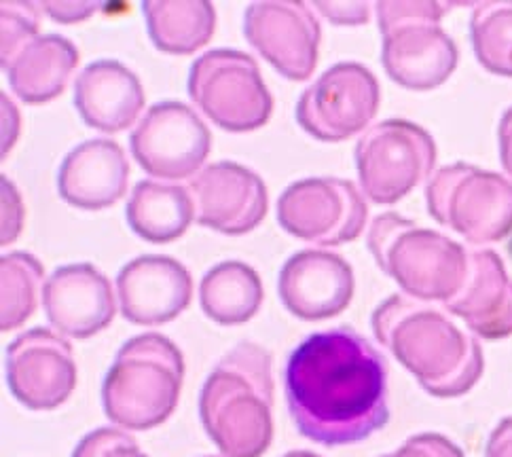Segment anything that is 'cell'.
<instances>
[{"mask_svg": "<svg viewBox=\"0 0 512 457\" xmlns=\"http://www.w3.org/2000/svg\"><path fill=\"white\" fill-rule=\"evenodd\" d=\"M299 434L324 447L367 441L390 422L388 362L350 326L309 335L284 371Z\"/></svg>", "mask_w": 512, "mask_h": 457, "instance_id": "cell-1", "label": "cell"}, {"mask_svg": "<svg viewBox=\"0 0 512 457\" xmlns=\"http://www.w3.org/2000/svg\"><path fill=\"white\" fill-rule=\"evenodd\" d=\"M375 339L392 352L428 394H468L485 371L483 347L451 318L447 307L392 295L371 316Z\"/></svg>", "mask_w": 512, "mask_h": 457, "instance_id": "cell-2", "label": "cell"}, {"mask_svg": "<svg viewBox=\"0 0 512 457\" xmlns=\"http://www.w3.org/2000/svg\"><path fill=\"white\" fill-rule=\"evenodd\" d=\"M199 419L225 457H261L273 441V356L240 341L208 375Z\"/></svg>", "mask_w": 512, "mask_h": 457, "instance_id": "cell-3", "label": "cell"}, {"mask_svg": "<svg viewBox=\"0 0 512 457\" xmlns=\"http://www.w3.org/2000/svg\"><path fill=\"white\" fill-rule=\"evenodd\" d=\"M185 381L178 345L159 333H144L121 345L102 383V407L113 424L144 432L176 411Z\"/></svg>", "mask_w": 512, "mask_h": 457, "instance_id": "cell-4", "label": "cell"}, {"mask_svg": "<svg viewBox=\"0 0 512 457\" xmlns=\"http://www.w3.org/2000/svg\"><path fill=\"white\" fill-rule=\"evenodd\" d=\"M377 267L390 276L407 297L447 303L460 290L468 250L441 231L419 227L396 212H386L371 223L367 235Z\"/></svg>", "mask_w": 512, "mask_h": 457, "instance_id": "cell-5", "label": "cell"}, {"mask_svg": "<svg viewBox=\"0 0 512 457\" xmlns=\"http://www.w3.org/2000/svg\"><path fill=\"white\" fill-rule=\"evenodd\" d=\"M381 64L400 87L430 91L443 85L457 68L460 51L441 20L457 3L438 0H381Z\"/></svg>", "mask_w": 512, "mask_h": 457, "instance_id": "cell-6", "label": "cell"}, {"mask_svg": "<svg viewBox=\"0 0 512 457\" xmlns=\"http://www.w3.org/2000/svg\"><path fill=\"white\" fill-rule=\"evenodd\" d=\"M428 212L470 244H493L512 233V182L496 172L453 163L430 176Z\"/></svg>", "mask_w": 512, "mask_h": 457, "instance_id": "cell-7", "label": "cell"}, {"mask_svg": "<svg viewBox=\"0 0 512 457\" xmlns=\"http://www.w3.org/2000/svg\"><path fill=\"white\" fill-rule=\"evenodd\" d=\"M189 98L216 127L233 134L259 130L273 113L259 64L237 49H212L193 62Z\"/></svg>", "mask_w": 512, "mask_h": 457, "instance_id": "cell-8", "label": "cell"}, {"mask_svg": "<svg viewBox=\"0 0 512 457\" xmlns=\"http://www.w3.org/2000/svg\"><path fill=\"white\" fill-rule=\"evenodd\" d=\"M354 157L364 195L373 204L390 206L432 174L436 142L422 125L388 119L360 136Z\"/></svg>", "mask_w": 512, "mask_h": 457, "instance_id": "cell-9", "label": "cell"}, {"mask_svg": "<svg viewBox=\"0 0 512 457\" xmlns=\"http://www.w3.org/2000/svg\"><path fill=\"white\" fill-rule=\"evenodd\" d=\"M369 208L358 187L341 178H303L278 199V223L292 237L318 246L354 242Z\"/></svg>", "mask_w": 512, "mask_h": 457, "instance_id": "cell-10", "label": "cell"}, {"mask_svg": "<svg viewBox=\"0 0 512 457\" xmlns=\"http://www.w3.org/2000/svg\"><path fill=\"white\" fill-rule=\"evenodd\" d=\"M379 108V83L356 62H339L309 85L297 102V121L320 142H343L367 130Z\"/></svg>", "mask_w": 512, "mask_h": 457, "instance_id": "cell-11", "label": "cell"}, {"mask_svg": "<svg viewBox=\"0 0 512 457\" xmlns=\"http://www.w3.org/2000/svg\"><path fill=\"white\" fill-rule=\"evenodd\" d=\"M208 125L191 106L168 100L157 102L138 121L130 149L138 166L153 178L182 180L197 176L210 155Z\"/></svg>", "mask_w": 512, "mask_h": 457, "instance_id": "cell-12", "label": "cell"}, {"mask_svg": "<svg viewBox=\"0 0 512 457\" xmlns=\"http://www.w3.org/2000/svg\"><path fill=\"white\" fill-rule=\"evenodd\" d=\"M5 373L15 400L32 411L58 409L77 388L72 345L41 326L7 345Z\"/></svg>", "mask_w": 512, "mask_h": 457, "instance_id": "cell-13", "label": "cell"}, {"mask_svg": "<svg viewBox=\"0 0 512 457\" xmlns=\"http://www.w3.org/2000/svg\"><path fill=\"white\" fill-rule=\"evenodd\" d=\"M244 36L288 81L314 75L322 30L309 5L299 0L252 3L244 13Z\"/></svg>", "mask_w": 512, "mask_h": 457, "instance_id": "cell-14", "label": "cell"}, {"mask_svg": "<svg viewBox=\"0 0 512 457\" xmlns=\"http://www.w3.org/2000/svg\"><path fill=\"white\" fill-rule=\"evenodd\" d=\"M195 221L225 235L254 231L267 216L269 199L263 178L235 161H218L189 182Z\"/></svg>", "mask_w": 512, "mask_h": 457, "instance_id": "cell-15", "label": "cell"}, {"mask_svg": "<svg viewBox=\"0 0 512 457\" xmlns=\"http://www.w3.org/2000/svg\"><path fill=\"white\" fill-rule=\"evenodd\" d=\"M278 295L292 316L307 322L343 314L354 299V269L328 250H301L284 263Z\"/></svg>", "mask_w": 512, "mask_h": 457, "instance_id": "cell-16", "label": "cell"}, {"mask_svg": "<svg viewBox=\"0 0 512 457\" xmlns=\"http://www.w3.org/2000/svg\"><path fill=\"white\" fill-rule=\"evenodd\" d=\"M43 309L60 335L89 339L115 320L113 284L91 263H72L51 273L43 288Z\"/></svg>", "mask_w": 512, "mask_h": 457, "instance_id": "cell-17", "label": "cell"}, {"mask_svg": "<svg viewBox=\"0 0 512 457\" xmlns=\"http://www.w3.org/2000/svg\"><path fill=\"white\" fill-rule=\"evenodd\" d=\"M117 297L127 322L159 326L176 320L191 303L189 269L166 254H144L117 276Z\"/></svg>", "mask_w": 512, "mask_h": 457, "instance_id": "cell-18", "label": "cell"}, {"mask_svg": "<svg viewBox=\"0 0 512 457\" xmlns=\"http://www.w3.org/2000/svg\"><path fill=\"white\" fill-rule=\"evenodd\" d=\"M451 316L462 318L468 331L496 341L512 335V280L493 250H468L466 278L457 295L445 303Z\"/></svg>", "mask_w": 512, "mask_h": 457, "instance_id": "cell-19", "label": "cell"}, {"mask_svg": "<svg viewBox=\"0 0 512 457\" xmlns=\"http://www.w3.org/2000/svg\"><path fill=\"white\" fill-rule=\"evenodd\" d=\"M130 161L115 140L96 138L75 146L60 166L58 191L66 204L98 212L127 193Z\"/></svg>", "mask_w": 512, "mask_h": 457, "instance_id": "cell-20", "label": "cell"}, {"mask_svg": "<svg viewBox=\"0 0 512 457\" xmlns=\"http://www.w3.org/2000/svg\"><path fill=\"white\" fill-rule=\"evenodd\" d=\"M75 106L85 121L104 134H117L144 111V89L136 72L117 60H98L75 81Z\"/></svg>", "mask_w": 512, "mask_h": 457, "instance_id": "cell-21", "label": "cell"}, {"mask_svg": "<svg viewBox=\"0 0 512 457\" xmlns=\"http://www.w3.org/2000/svg\"><path fill=\"white\" fill-rule=\"evenodd\" d=\"M0 64L17 98L26 104H45L64 94L79 66V49L62 34H45Z\"/></svg>", "mask_w": 512, "mask_h": 457, "instance_id": "cell-22", "label": "cell"}, {"mask_svg": "<svg viewBox=\"0 0 512 457\" xmlns=\"http://www.w3.org/2000/svg\"><path fill=\"white\" fill-rule=\"evenodd\" d=\"M130 229L151 244H170L185 235L195 218L189 187L172 182L140 180L125 206Z\"/></svg>", "mask_w": 512, "mask_h": 457, "instance_id": "cell-23", "label": "cell"}, {"mask_svg": "<svg viewBox=\"0 0 512 457\" xmlns=\"http://www.w3.org/2000/svg\"><path fill=\"white\" fill-rule=\"evenodd\" d=\"M142 13L153 45L174 56L206 47L216 30V11L208 0H146Z\"/></svg>", "mask_w": 512, "mask_h": 457, "instance_id": "cell-24", "label": "cell"}, {"mask_svg": "<svg viewBox=\"0 0 512 457\" xmlns=\"http://www.w3.org/2000/svg\"><path fill=\"white\" fill-rule=\"evenodd\" d=\"M263 282L250 265L225 261L214 265L199 284V303L204 314L223 326L252 320L263 305Z\"/></svg>", "mask_w": 512, "mask_h": 457, "instance_id": "cell-25", "label": "cell"}, {"mask_svg": "<svg viewBox=\"0 0 512 457\" xmlns=\"http://www.w3.org/2000/svg\"><path fill=\"white\" fill-rule=\"evenodd\" d=\"M43 263L28 252H11L0 259V328H20L39 307L43 297Z\"/></svg>", "mask_w": 512, "mask_h": 457, "instance_id": "cell-26", "label": "cell"}, {"mask_svg": "<svg viewBox=\"0 0 512 457\" xmlns=\"http://www.w3.org/2000/svg\"><path fill=\"white\" fill-rule=\"evenodd\" d=\"M470 41L485 70L512 79V0H485L474 5Z\"/></svg>", "mask_w": 512, "mask_h": 457, "instance_id": "cell-27", "label": "cell"}, {"mask_svg": "<svg viewBox=\"0 0 512 457\" xmlns=\"http://www.w3.org/2000/svg\"><path fill=\"white\" fill-rule=\"evenodd\" d=\"M0 30H3V39H0V62L9 60L13 53L24 47L28 41L39 36V9L34 3H24V0H5L0 5Z\"/></svg>", "mask_w": 512, "mask_h": 457, "instance_id": "cell-28", "label": "cell"}, {"mask_svg": "<svg viewBox=\"0 0 512 457\" xmlns=\"http://www.w3.org/2000/svg\"><path fill=\"white\" fill-rule=\"evenodd\" d=\"M72 457H149L142 453L136 438L117 428H98L83 436Z\"/></svg>", "mask_w": 512, "mask_h": 457, "instance_id": "cell-29", "label": "cell"}, {"mask_svg": "<svg viewBox=\"0 0 512 457\" xmlns=\"http://www.w3.org/2000/svg\"><path fill=\"white\" fill-rule=\"evenodd\" d=\"M383 457H464V451L447 436L426 432L407 438V443L400 449Z\"/></svg>", "mask_w": 512, "mask_h": 457, "instance_id": "cell-30", "label": "cell"}, {"mask_svg": "<svg viewBox=\"0 0 512 457\" xmlns=\"http://www.w3.org/2000/svg\"><path fill=\"white\" fill-rule=\"evenodd\" d=\"M3 210V246H7L9 242L17 240L24 223L22 197L7 176H3Z\"/></svg>", "mask_w": 512, "mask_h": 457, "instance_id": "cell-31", "label": "cell"}, {"mask_svg": "<svg viewBox=\"0 0 512 457\" xmlns=\"http://www.w3.org/2000/svg\"><path fill=\"white\" fill-rule=\"evenodd\" d=\"M314 7L337 26H362L369 22V3H322L318 0Z\"/></svg>", "mask_w": 512, "mask_h": 457, "instance_id": "cell-32", "label": "cell"}, {"mask_svg": "<svg viewBox=\"0 0 512 457\" xmlns=\"http://www.w3.org/2000/svg\"><path fill=\"white\" fill-rule=\"evenodd\" d=\"M41 7L60 24H77L87 20L98 9V3H51V0H47Z\"/></svg>", "mask_w": 512, "mask_h": 457, "instance_id": "cell-33", "label": "cell"}, {"mask_svg": "<svg viewBox=\"0 0 512 457\" xmlns=\"http://www.w3.org/2000/svg\"><path fill=\"white\" fill-rule=\"evenodd\" d=\"M485 457H512V417L502 419L496 430L491 432Z\"/></svg>", "mask_w": 512, "mask_h": 457, "instance_id": "cell-34", "label": "cell"}, {"mask_svg": "<svg viewBox=\"0 0 512 457\" xmlns=\"http://www.w3.org/2000/svg\"><path fill=\"white\" fill-rule=\"evenodd\" d=\"M498 140H500V159H502V168L506 174L512 178V106L504 113L500 121V130H498Z\"/></svg>", "mask_w": 512, "mask_h": 457, "instance_id": "cell-35", "label": "cell"}, {"mask_svg": "<svg viewBox=\"0 0 512 457\" xmlns=\"http://www.w3.org/2000/svg\"><path fill=\"white\" fill-rule=\"evenodd\" d=\"M282 457H322V455H316V453H312V451H288V453L282 455Z\"/></svg>", "mask_w": 512, "mask_h": 457, "instance_id": "cell-36", "label": "cell"}]
</instances>
